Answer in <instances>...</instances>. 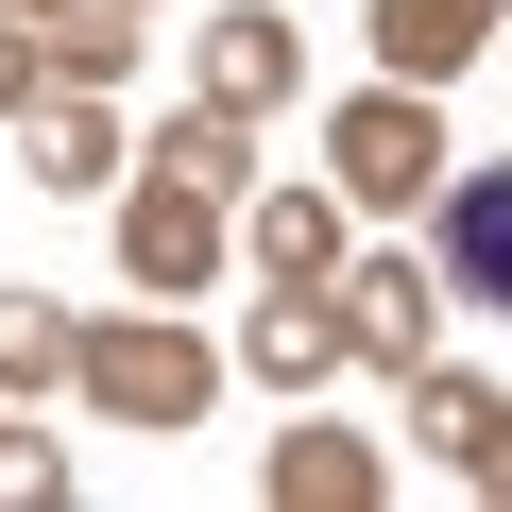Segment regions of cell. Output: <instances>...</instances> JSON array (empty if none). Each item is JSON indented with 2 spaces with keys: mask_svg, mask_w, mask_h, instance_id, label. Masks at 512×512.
Masks as SVG:
<instances>
[{
  "mask_svg": "<svg viewBox=\"0 0 512 512\" xmlns=\"http://www.w3.org/2000/svg\"><path fill=\"white\" fill-rule=\"evenodd\" d=\"M154 171H171V188H205V205H222V188H239V171H256V137H239V120H222V103H188V120H171V137H154Z\"/></svg>",
  "mask_w": 512,
  "mask_h": 512,
  "instance_id": "12",
  "label": "cell"
},
{
  "mask_svg": "<svg viewBox=\"0 0 512 512\" xmlns=\"http://www.w3.org/2000/svg\"><path fill=\"white\" fill-rule=\"evenodd\" d=\"M35 69H52V52H35L18 18H0V103H35Z\"/></svg>",
  "mask_w": 512,
  "mask_h": 512,
  "instance_id": "16",
  "label": "cell"
},
{
  "mask_svg": "<svg viewBox=\"0 0 512 512\" xmlns=\"http://www.w3.org/2000/svg\"><path fill=\"white\" fill-rule=\"evenodd\" d=\"M274 512H376V444L291 427V444H274Z\"/></svg>",
  "mask_w": 512,
  "mask_h": 512,
  "instance_id": "9",
  "label": "cell"
},
{
  "mask_svg": "<svg viewBox=\"0 0 512 512\" xmlns=\"http://www.w3.org/2000/svg\"><path fill=\"white\" fill-rule=\"evenodd\" d=\"M325 256H342V222H325L308 188H274V205H256V274H274V291H308Z\"/></svg>",
  "mask_w": 512,
  "mask_h": 512,
  "instance_id": "13",
  "label": "cell"
},
{
  "mask_svg": "<svg viewBox=\"0 0 512 512\" xmlns=\"http://www.w3.org/2000/svg\"><path fill=\"white\" fill-rule=\"evenodd\" d=\"M478 35H495V0H376V69H393V86L478 69Z\"/></svg>",
  "mask_w": 512,
  "mask_h": 512,
  "instance_id": "8",
  "label": "cell"
},
{
  "mask_svg": "<svg viewBox=\"0 0 512 512\" xmlns=\"http://www.w3.org/2000/svg\"><path fill=\"white\" fill-rule=\"evenodd\" d=\"M103 171H120V120H103V86H69V103L35 120V188H69V205H86Z\"/></svg>",
  "mask_w": 512,
  "mask_h": 512,
  "instance_id": "11",
  "label": "cell"
},
{
  "mask_svg": "<svg viewBox=\"0 0 512 512\" xmlns=\"http://www.w3.org/2000/svg\"><path fill=\"white\" fill-rule=\"evenodd\" d=\"M120 52H137V0H103V18H69V35H52V69H69V86H120Z\"/></svg>",
  "mask_w": 512,
  "mask_h": 512,
  "instance_id": "15",
  "label": "cell"
},
{
  "mask_svg": "<svg viewBox=\"0 0 512 512\" xmlns=\"http://www.w3.org/2000/svg\"><path fill=\"white\" fill-rule=\"evenodd\" d=\"M410 427L478 478V495H512V393H478V376H444V359H410Z\"/></svg>",
  "mask_w": 512,
  "mask_h": 512,
  "instance_id": "6",
  "label": "cell"
},
{
  "mask_svg": "<svg viewBox=\"0 0 512 512\" xmlns=\"http://www.w3.org/2000/svg\"><path fill=\"white\" fill-rule=\"evenodd\" d=\"M444 308H495L512 325V154L444 188Z\"/></svg>",
  "mask_w": 512,
  "mask_h": 512,
  "instance_id": "4",
  "label": "cell"
},
{
  "mask_svg": "<svg viewBox=\"0 0 512 512\" xmlns=\"http://www.w3.org/2000/svg\"><path fill=\"white\" fill-rule=\"evenodd\" d=\"M256 376H274V393H308V376H342V308H308V291H274V308H256V342H239Z\"/></svg>",
  "mask_w": 512,
  "mask_h": 512,
  "instance_id": "10",
  "label": "cell"
},
{
  "mask_svg": "<svg viewBox=\"0 0 512 512\" xmlns=\"http://www.w3.org/2000/svg\"><path fill=\"white\" fill-rule=\"evenodd\" d=\"M18 18H69V0H18Z\"/></svg>",
  "mask_w": 512,
  "mask_h": 512,
  "instance_id": "17",
  "label": "cell"
},
{
  "mask_svg": "<svg viewBox=\"0 0 512 512\" xmlns=\"http://www.w3.org/2000/svg\"><path fill=\"white\" fill-rule=\"evenodd\" d=\"M35 376H69V325L35 291H0V393H35Z\"/></svg>",
  "mask_w": 512,
  "mask_h": 512,
  "instance_id": "14",
  "label": "cell"
},
{
  "mask_svg": "<svg viewBox=\"0 0 512 512\" xmlns=\"http://www.w3.org/2000/svg\"><path fill=\"white\" fill-rule=\"evenodd\" d=\"M427 342H444V274H410V256H359V274H342V359L410 376Z\"/></svg>",
  "mask_w": 512,
  "mask_h": 512,
  "instance_id": "3",
  "label": "cell"
},
{
  "mask_svg": "<svg viewBox=\"0 0 512 512\" xmlns=\"http://www.w3.org/2000/svg\"><path fill=\"white\" fill-rule=\"evenodd\" d=\"M291 86H308V52H291L274 0H256V18H205V103H222V120H274Z\"/></svg>",
  "mask_w": 512,
  "mask_h": 512,
  "instance_id": "7",
  "label": "cell"
},
{
  "mask_svg": "<svg viewBox=\"0 0 512 512\" xmlns=\"http://www.w3.org/2000/svg\"><path fill=\"white\" fill-rule=\"evenodd\" d=\"M205 256H222V205L154 171V188L120 205V274H137V291H205Z\"/></svg>",
  "mask_w": 512,
  "mask_h": 512,
  "instance_id": "5",
  "label": "cell"
},
{
  "mask_svg": "<svg viewBox=\"0 0 512 512\" xmlns=\"http://www.w3.org/2000/svg\"><path fill=\"white\" fill-rule=\"evenodd\" d=\"M325 154H342V205H427V188H444V120H427V86H359Z\"/></svg>",
  "mask_w": 512,
  "mask_h": 512,
  "instance_id": "2",
  "label": "cell"
},
{
  "mask_svg": "<svg viewBox=\"0 0 512 512\" xmlns=\"http://www.w3.org/2000/svg\"><path fill=\"white\" fill-rule=\"evenodd\" d=\"M69 393H86L103 427H205L222 359H205L188 325H69Z\"/></svg>",
  "mask_w": 512,
  "mask_h": 512,
  "instance_id": "1",
  "label": "cell"
}]
</instances>
